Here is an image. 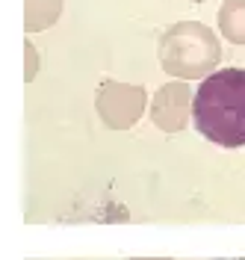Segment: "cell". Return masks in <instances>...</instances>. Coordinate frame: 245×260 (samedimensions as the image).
<instances>
[{
  "instance_id": "ba28073f",
  "label": "cell",
  "mask_w": 245,
  "mask_h": 260,
  "mask_svg": "<svg viewBox=\"0 0 245 260\" xmlns=\"http://www.w3.org/2000/svg\"><path fill=\"white\" fill-rule=\"evenodd\" d=\"M192 3H204V0H192Z\"/></svg>"
},
{
  "instance_id": "5b68a950",
  "label": "cell",
  "mask_w": 245,
  "mask_h": 260,
  "mask_svg": "<svg viewBox=\"0 0 245 260\" xmlns=\"http://www.w3.org/2000/svg\"><path fill=\"white\" fill-rule=\"evenodd\" d=\"M62 15V0H24V32L53 27Z\"/></svg>"
},
{
  "instance_id": "8992f818",
  "label": "cell",
  "mask_w": 245,
  "mask_h": 260,
  "mask_svg": "<svg viewBox=\"0 0 245 260\" xmlns=\"http://www.w3.org/2000/svg\"><path fill=\"white\" fill-rule=\"evenodd\" d=\"M219 30L230 45H245V0H225L222 3Z\"/></svg>"
},
{
  "instance_id": "3957f363",
  "label": "cell",
  "mask_w": 245,
  "mask_h": 260,
  "mask_svg": "<svg viewBox=\"0 0 245 260\" xmlns=\"http://www.w3.org/2000/svg\"><path fill=\"white\" fill-rule=\"evenodd\" d=\"M98 115L107 127L113 130H127L133 127L148 107V92L142 86L133 83H118V80H107L98 92Z\"/></svg>"
},
{
  "instance_id": "6da1fadb",
  "label": "cell",
  "mask_w": 245,
  "mask_h": 260,
  "mask_svg": "<svg viewBox=\"0 0 245 260\" xmlns=\"http://www.w3.org/2000/svg\"><path fill=\"white\" fill-rule=\"evenodd\" d=\"M192 121L213 145H245V68H222L201 80L192 104Z\"/></svg>"
},
{
  "instance_id": "277c9868",
  "label": "cell",
  "mask_w": 245,
  "mask_h": 260,
  "mask_svg": "<svg viewBox=\"0 0 245 260\" xmlns=\"http://www.w3.org/2000/svg\"><path fill=\"white\" fill-rule=\"evenodd\" d=\"M192 104H195V95L183 80L165 83V86L157 89V95L151 101V118H154V124L160 130L178 133V130H183L189 124Z\"/></svg>"
},
{
  "instance_id": "52a82bcc",
  "label": "cell",
  "mask_w": 245,
  "mask_h": 260,
  "mask_svg": "<svg viewBox=\"0 0 245 260\" xmlns=\"http://www.w3.org/2000/svg\"><path fill=\"white\" fill-rule=\"evenodd\" d=\"M24 56H27V71H24V80L30 83L36 77V50H33V45H30V42H24Z\"/></svg>"
},
{
  "instance_id": "9c48e42d",
  "label": "cell",
  "mask_w": 245,
  "mask_h": 260,
  "mask_svg": "<svg viewBox=\"0 0 245 260\" xmlns=\"http://www.w3.org/2000/svg\"><path fill=\"white\" fill-rule=\"evenodd\" d=\"M133 260H139V257H133ZM142 260H148V257H142Z\"/></svg>"
},
{
  "instance_id": "7a4b0ae2",
  "label": "cell",
  "mask_w": 245,
  "mask_h": 260,
  "mask_svg": "<svg viewBox=\"0 0 245 260\" xmlns=\"http://www.w3.org/2000/svg\"><path fill=\"white\" fill-rule=\"evenodd\" d=\"M219 59V36L201 21H178L160 36V65L178 80H207Z\"/></svg>"
}]
</instances>
